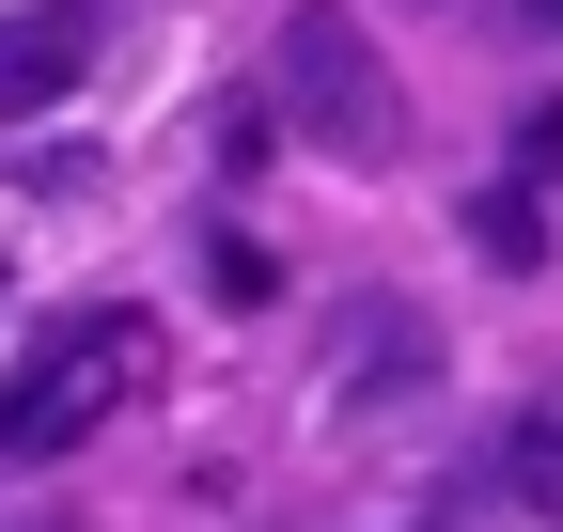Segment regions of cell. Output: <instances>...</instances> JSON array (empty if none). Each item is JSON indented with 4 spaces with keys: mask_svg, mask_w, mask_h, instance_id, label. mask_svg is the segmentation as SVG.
I'll list each match as a JSON object with an SVG mask.
<instances>
[{
    "mask_svg": "<svg viewBox=\"0 0 563 532\" xmlns=\"http://www.w3.org/2000/svg\"><path fill=\"white\" fill-rule=\"evenodd\" d=\"M266 95H282V125H298L313 157H344V173H391V157H407V95H391V63H376V32L344 16V0H282Z\"/></svg>",
    "mask_w": 563,
    "mask_h": 532,
    "instance_id": "6da1fadb",
    "label": "cell"
},
{
    "mask_svg": "<svg viewBox=\"0 0 563 532\" xmlns=\"http://www.w3.org/2000/svg\"><path fill=\"white\" fill-rule=\"evenodd\" d=\"M141 361H157V329H141V313H63L47 345L0 376V470H47V454L110 439L125 391H141Z\"/></svg>",
    "mask_w": 563,
    "mask_h": 532,
    "instance_id": "7a4b0ae2",
    "label": "cell"
},
{
    "mask_svg": "<svg viewBox=\"0 0 563 532\" xmlns=\"http://www.w3.org/2000/svg\"><path fill=\"white\" fill-rule=\"evenodd\" d=\"M79 63H95V0H32V16H0V125L47 110Z\"/></svg>",
    "mask_w": 563,
    "mask_h": 532,
    "instance_id": "3957f363",
    "label": "cell"
},
{
    "mask_svg": "<svg viewBox=\"0 0 563 532\" xmlns=\"http://www.w3.org/2000/svg\"><path fill=\"white\" fill-rule=\"evenodd\" d=\"M422 376H439V329H422V313H391V298H361V313H344V408H376V391H422Z\"/></svg>",
    "mask_w": 563,
    "mask_h": 532,
    "instance_id": "277c9868",
    "label": "cell"
},
{
    "mask_svg": "<svg viewBox=\"0 0 563 532\" xmlns=\"http://www.w3.org/2000/svg\"><path fill=\"white\" fill-rule=\"evenodd\" d=\"M485 470H501L517 501H563V391H548V408H517V423H501V454H485Z\"/></svg>",
    "mask_w": 563,
    "mask_h": 532,
    "instance_id": "5b68a950",
    "label": "cell"
},
{
    "mask_svg": "<svg viewBox=\"0 0 563 532\" xmlns=\"http://www.w3.org/2000/svg\"><path fill=\"white\" fill-rule=\"evenodd\" d=\"M470 235H485V266H532V251H548V204H532V173H517V188H485V204H470Z\"/></svg>",
    "mask_w": 563,
    "mask_h": 532,
    "instance_id": "8992f818",
    "label": "cell"
},
{
    "mask_svg": "<svg viewBox=\"0 0 563 532\" xmlns=\"http://www.w3.org/2000/svg\"><path fill=\"white\" fill-rule=\"evenodd\" d=\"M517 173H563V110H532V125H517Z\"/></svg>",
    "mask_w": 563,
    "mask_h": 532,
    "instance_id": "52a82bcc",
    "label": "cell"
},
{
    "mask_svg": "<svg viewBox=\"0 0 563 532\" xmlns=\"http://www.w3.org/2000/svg\"><path fill=\"white\" fill-rule=\"evenodd\" d=\"M532 16H548V32H563V0H532Z\"/></svg>",
    "mask_w": 563,
    "mask_h": 532,
    "instance_id": "ba28073f",
    "label": "cell"
}]
</instances>
